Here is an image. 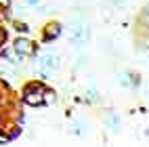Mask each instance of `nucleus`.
I'll list each match as a JSON object with an SVG mask.
<instances>
[{
    "instance_id": "obj_1",
    "label": "nucleus",
    "mask_w": 149,
    "mask_h": 147,
    "mask_svg": "<svg viewBox=\"0 0 149 147\" xmlns=\"http://www.w3.org/2000/svg\"><path fill=\"white\" fill-rule=\"evenodd\" d=\"M42 65H46V67H55V65H57V59H53V57H44Z\"/></svg>"
}]
</instances>
